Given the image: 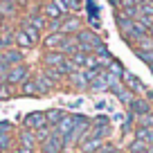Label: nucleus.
Returning a JSON list of instances; mask_svg holds the SVG:
<instances>
[{
    "label": "nucleus",
    "mask_w": 153,
    "mask_h": 153,
    "mask_svg": "<svg viewBox=\"0 0 153 153\" xmlns=\"http://www.w3.org/2000/svg\"><path fill=\"white\" fill-rule=\"evenodd\" d=\"M20 146H25V149H34L36 146V133H34V131H23V133H20Z\"/></svg>",
    "instance_id": "nucleus-8"
},
{
    "label": "nucleus",
    "mask_w": 153,
    "mask_h": 153,
    "mask_svg": "<svg viewBox=\"0 0 153 153\" xmlns=\"http://www.w3.org/2000/svg\"><path fill=\"white\" fill-rule=\"evenodd\" d=\"M146 32H149V29L144 27L140 20H133V23H131V27H128V32H126V36H131V38H135V41H140V38L146 36Z\"/></svg>",
    "instance_id": "nucleus-6"
},
{
    "label": "nucleus",
    "mask_w": 153,
    "mask_h": 153,
    "mask_svg": "<svg viewBox=\"0 0 153 153\" xmlns=\"http://www.w3.org/2000/svg\"><path fill=\"white\" fill-rule=\"evenodd\" d=\"M16 41H18V45H23V48H29V45L34 43V41H32L25 32H18V34H16Z\"/></svg>",
    "instance_id": "nucleus-19"
},
{
    "label": "nucleus",
    "mask_w": 153,
    "mask_h": 153,
    "mask_svg": "<svg viewBox=\"0 0 153 153\" xmlns=\"http://www.w3.org/2000/svg\"><path fill=\"white\" fill-rule=\"evenodd\" d=\"M92 90H106V88H108V81H106V72H101L99 76H95V79H92Z\"/></svg>",
    "instance_id": "nucleus-14"
},
{
    "label": "nucleus",
    "mask_w": 153,
    "mask_h": 153,
    "mask_svg": "<svg viewBox=\"0 0 153 153\" xmlns=\"http://www.w3.org/2000/svg\"><path fill=\"white\" fill-rule=\"evenodd\" d=\"M48 153H52V151H48Z\"/></svg>",
    "instance_id": "nucleus-35"
},
{
    "label": "nucleus",
    "mask_w": 153,
    "mask_h": 153,
    "mask_svg": "<svg viewBox=\"0 0 153 153\" xmlns=\"http://www.w3.org/2000/svg\"><path fill=\"white\" fill-rule=\"evenodd\" d=\"M45 63H48L50 68H61L63 63H65V56H63L61 52H50L48 56H45Z\"/></svg>",
    "instance_id": "nucleus-9"
},
{
    "label": "nucleus",
    "mask_w": 153,
    "mask_h": 153,
    "mask_svg": "<svg viewBox=\"0 0 153 153\" xmlns=\"http://www.w3.org/2000/svg\"><path fill=\"white\" fill-rule=\"evenodd\" d=\"M48 135H52V131H50L48 126H43V128H38V140H48Z\"/></svg>",
    "instance_id": "nucleus-27"
},
{
    "label": "nucleus",
    "mask_w": 153,
    "mask_h": 153,
    "mask_svg": "<svg viewBox=\"0 0 153 153\" xmlns=\"http://www.w3.org/2000/svg\"><path fill=\"white\" fill-rule=\"evenodd\" d=\"M63 32H74V29H79V20L76 18H72V20H68V23H63Z\"/></svg>",
    "instance_id": "nucleus-22"
},
{
    "label": "nucleus",
    "mask_w": 153,
    "mask_h": 153,
    "mask_svg": "<svg viewBox=\"0 0 153 153\" xmlns=\"http://www.w3.org/2000/svg\"><path fill=\"white\" fill-rule=\"evenodd\" d=\"M146 153H153V144H149V146H146Z\"/></svg>",
    "instance_id": "nucleus-32"
},
{
    "label": "nucleus",
    "mask_w": 153,
    "mask_h": 153,
    "mask_svg": "<svg viewBox=\"0 0 153 153\" xmlns=\"http://www.w3.org/2000/svg\"><path fill=\"white\" fill-rule=\"evenodd\" d=\"M99 149H101V140L99 137H92V135H90L88 140L81 142V151L83 153H97Z\"/></svg>",
    "instance_id": "nucleus-7"
},
{
    "label": "nucleus",
    "mask_w": 153,
    "mask_h": 153,
    "mask_svg": "<svg viewBox=\"0 0 153 153\" xmlns=\"http://www.w3.org/2000/svg\"><path fill=\"white\" fill-rule=\"evenodd\" d=\"M20 59H23V56H20V52H16V50H7L5 56L0 59V61L5 63V65H11V63H18Z\"/></svg>",
    "instance_id": "nucleus-13"
},
{
    "label": "nucleus",
    "mask_w": 153,
    "mask_h": 153,
    "mask_svg": "<svg viewBox=\"0 0 153 153\" xmlns=\"http://www.w3.org/2000/svg\"><path fill=\"white\" fill-rule=\"evenodd\" d=\"M32 23H34V27H36V29L43 27V18H41V16H32Z\"/></svg>",
    "instance_id": "nucleus-29"
},
{
    "label": "nucleus",
    "mask_w": 153,
    "mask_h": 153,
    "mask_svg": "<svg viewBox=\"0 0 153 153\" xmlns=\"http://www.w3.org/2000/svg\"><path fill=\"white\" fill-rule=\"evenodd\" d=\"M23 32L27 34V36L32 38V41H36V34H38V29H36V27H32V25L27 23V25H25V29H23Z\"/></svg>",
    "instance_id": "nucleus-26"
},
{
    "label": "nucleus",
    "mask_w": 153,
    "mask_h": 153,
    "mask_svg": "<svg viewBox=\"0 0 153 153\" xmlns=\"http://www.w3.org/2000/svg\"><path fill=\"white\" fill-rule=\"evenodd\" d=\"M9 128H11V124H9V122H0V135H2V133H7Z\"/></svg>",
    "instance_id": "nucleus-30"
},
{
    "label": "nucleus",
    "mask_w": 153,
    "mask_h": 153,
    "mask_svg": "<svg viewBox=\"0 0 153 153\" xmlns=\"http://www.w3.org/2000/svg\"><path fill=\"white\" fill-rule=\"evenodd\" d=\"M72 83H74L76 88H86V83H88V79H86V74H79V72H72Z\"/></svg>",
    "instance_id": "nucleus-18"
},
{
    "label": "nucleus",
    "mask_w": 153,
    "mask_h": 153,
    "mask_svg": "<svg viewBox=\"0 0 153 153\" xmlns=\"http://www.w3.org/2000/svg\"><path fill=\"white\" fill-rule=\"evenodd\" d=\"M16 153H34V149H25V146H18Z\"/></svg>",
    "instance_id": "nucleus-31"
},
{
    "label": "nucleus",
    "mask_w": 153,
    "mask_h": 153,
    "mask_svg": "<svg viewBox=\"0 0 153 153\" xmlns=\"http://www.w3.org/2000/svg\"><path fill=\"white\" fill-rule=\"evenodd\" d=\"M23 92H25V95H36V83H34V81H25Z\"/></svg>",
    "instance_id": "nucleus-25"
},
{
    "label": "nucleus",
    "mask_w": 153,
    "mask_h": 153,
    "mask_svg": "<svg viewBox=\"0 0 153 153\" xmlns=\"http://www.w3.org/2000/svg\"><path fill=\"white\" fill-rule=\"evenodd\" d=\"M135 137L146 142V144H153V128H142V126H140V128L135 131Z\"/></svg>",
    "instance_id": "nucleus-12"
},
{
    "label": "nucleus",
    "mask_w": 153,
    "mask_h": 153,
    "mask_svg": "<svg viewBox=\"0 0 153 153\" xmlns=\"http://www.w3.org/2000/svg\"><path fill=\"white\" fill-rule=\"evenodd\" d=\"M88 128H90V122H88V117H81V115H76L74 128L70 131V135H68V137H63V140H65V146H68V144H72V142H76V140H81L83 135L88 133Z\"/></svg>",
    "instance_id": "nucleus-1"
},
{
    "label": "nucleus",
    "mask_w": 153,
    "mask_h": 153,
    "mask_svg": "<svg viewBox=\"0 0 153 153\" xmlns=\"http://www.w3.org/2000/svg\"><path fill=\"white\" fill-rule=\"evenodd\" d=\"M45 14H48L52 20H59L63 11H61V7H59V2H50V5L45 7Z\"/></svg>",
    "instance_id": "nucleus-15"
},
{
    "label": "nucleus",
    "mask_w": 153,
    "mask_h": 153,
    "mask_svg": "<svg viewBox=\"0 0 153 153\" xmlns=\"http://www.w3.org/2000/svg\"><path fill=\"white\" fill-rule=\"evenodd\" d=\"M140 126H142V128H153V115L151 113L142 115V117H140Z\"/></svg>",
    "instance_id": "nucleus-21"
},
{
    "label": "nucleus",
    "mask_w": 153,
    "mask_h": 153,
    "mask_svg": "<svg viewBox=\"0 0 153 153\" xmlns=\"http://www.w3.org/2000/svg\"><path fill=\"white\" fill-rule=\"evenodd\" d=\"M146 146H149L146 142H142V140H137V137H135L133 142H131L128 151H131V153H146Z\"/></svg>",
    "instance_id": "nucleus-16"
},
{
    "label": "nucleus",
    "mask_w": 153,
    "mask_h": 153,
    "mask_svg": "<svg viewBox=\"0 0 153 153\" xmlns=\"http://www.w3.org/2000/svg\"><path fill=\"white\" fill-rule=\"evenodd\" d=\"M124 79H126V86H128V90H144L142 81H140L135 74H131V72H124Z\"/></svg>",
    "instance_id": "nucleus-10"
},
{
    "label": "nucleus",
    "mask_w": 153,
    "mask_h": 153,
    "mask_svg": "<svg viewBox=\"0 0 153 153\" xmlns=\"http://www.w3.org/2000/svg\"><path fill=\"white\" fill-rule=\"evenodd\" d=\"M131 113L137 115V117H142V115H149V113H151V106H149V101L133 97V99H131Z\"/></svg>",
    "instance_id": "nucleus-5"
},
{
    "label": "nucleus",
    "mask_w": 153,
    "mask_h": 153,
    "mask_svg": "<svg viewBox=\"0 0 153 153\" xmlns=\"http://www.w3.org/2000/svg\"><path fill=\"white\" fill-rule=\"evenodd\" d=\"M63 41H65V36H61V34H52V36L45 38V45H48V48H61Z\"/></svg>",
    "instance_id": "nucleus-17"
},
{
    "label": "nucleus",
    "mask_w": 153,
    "mask_h": 153,
    "mask_svg": "<svg viewBox=\"0 0 153 153\" xmlns=\"http://www.w3.org/2000/svg\"><path fill=\"white\" fill-rule=\"evenodd\" d=\"M97 153H122L120 149H115V146H101Z\"/></svg>",
    "instance_id": "nucleus-28"
},
{
    "label": "nucleus",
    "mask_w": 153,
    "mask_h": 153,
    "mask_svg": "<svg viewBox=\"0 0 153 153\" xmlns=\"http://www.w3.org/2000/svg\"><path fill=\"white\" fill-rule=\"evenodd\" d=\"M7 2H14V0H7Z\"/></svg>",
    "instance_id": "nucleus-34"
},
{
    "label": "nucleus",
    "mask_w": 153,
    "mask_h": 153,
    "mask_svg": "<svg viewBox=\"0 0 153 153\" xmlns=\"http://www.w3.org/2000/svg\"><path fill=\"white\" fill-rule=\"evenodd\" d=\"M45 117H48V124H56V122L63 117V113L61 110H50V113H45Z\"/></svg>",
    "instance_id": "nucleus-20"
},
{
    "label": "nucleus",
    "mask_w": 153,
    "mask_h": 153,
    "mask_svg": "<svg viewBox=\"0 0 153 153\" xmlns=\"http://www.w3.org/2000/svg\"><path fill=\"white\" fill-rule=\"evenodd\" d=\"M34 83H36V92H41V95H48L52 90V81H48L45 76H38Z\"/></svg>",
    "instance_id": "nucleus-11"
},
{
    "label": "nucleus",
    "mask_w": 153,
    "mask_h": 153,
    "mask_svg": "<svg viewBox=\"0 0 153 153\" xmlns=\"http://www.w3.org/2000/svg\"><path fill=\"white\" fill-rule=\"evenodd\" d=\"M25 76H27V68H25V65L11 68V70L7 72V86H11V83H20Z\"/></svg>",
    "instance_id": "nucleus-4"
},
{
    "label": "nucleus",
    "mask_w": 153,
    "mask_h": 153,
    "mask_svg": "<svg viewBox=\"0 0 153 153\" xmlns=\"http://www.w3.org/2000/svg\"><path fill=\"white\" fill-rule=\"evenodd\" d=\"M25 126L27 128H43V126H48V117H45V113H29L27 117H25Z\"/></svg>",
    "instance_id": "nucleus-3"
},
{
    "label": "nucleus",
    "mask_w": 153,
    "mask_h": 153,
    "mask_svg": "<svg viewBox=\"0 0 153 153\" xmlns=\"http://www.w3.org/2000/svg\"><path fill=\"white\" fill-rule=\"evenodd\" d=\"M74 122H76V115H74V117H70V115H68V117H61V120L54 124V131H56L61 137H68L70 131L74 128Z\"/></svg>",
    "instance_id": "nucleus-2"
},
{
    "label": "nucleus",
    "mask_w": 153,
    "mask_h": 153,
    "mask_svg": "<svg viewBox=\"0 0 153 153\" xmlns=\"http://www.w3.org/2000/svg\"><path fill=\"white\" fill-rule=\"evenodd\" d=\"M9 144H11L9 133H2V135H0V151H7V149H9Z\"/></svg>",
    "instance_id": "nucleus-23"
},
{
    "label": "nucleus",
    "mask_w": 153,
    "mask_h": 153,
    "mask_svg": "<svg viewBox=\"0 0 153 153\" xmlns=\"http://www.w3.org/2000/svg\"><path fill=\"white\" fill-rule=\"evenodd\" d=\"M149 29H151V36H153V25H151V27H149Z\"/></svg>",
    "instance_id": "nucleus-33"
},
{
    "label": "nucleus",
    "mask_w": 153,
    "mask_h": 153,
    "mask_svg": "<svg viewBox=\"0 0 153 153\" xmlns=\"http://www.w3.org/2000/svg\"><path fill=\"white\" fill-rule=\"evenodd\" d=\"M110 74L115 76H124V70H122V65L117 61H110Z\"/></svg>",
    "instance_id": "nucleus-24"
}]
</instances>
